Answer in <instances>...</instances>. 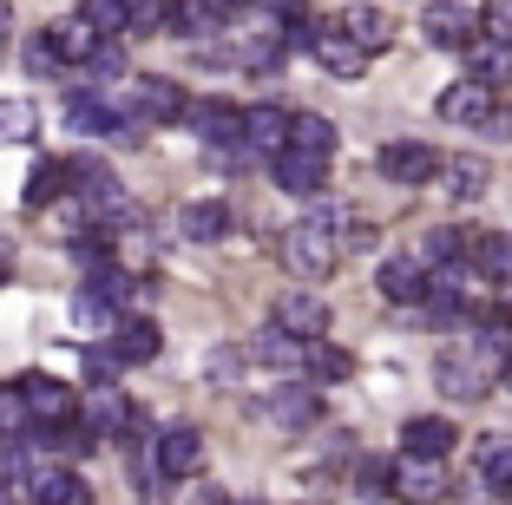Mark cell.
I'll return each mask as SVG.
<instances>
[{
    "label": "cell",
    "mask_w": 512,
    "mask_h": 505,
    "mask_svg": "<svg viewBox=\"0 0 512 505\" xmlns=\"http://www.w3.org/2000/svg\"><path fill=\"white\" fill-rule=\"evenodd\" d=\"M335 237H342V250H368V243H375V223H355V217H342V230H335Z\"/></svg>",
    "instance_id": "45"
},
{
    "label": "cell",
    "mask_w": 512,
    "mask_h": 505,
    "mask_svg": "<svg viewBox=\"0 0 512 505\" xmlns=\"http://www.w3.org/2000/svg\"><path fill=\"white\" fill-rule=\"evenodd\" d=\"M66 125H73V132H119V112H112L106 99H99V92H73V99H66Z\"/></svg>",
    "instance_id": "29"
},
{
    "label": "cell",
    "mask_w": 512,
    "mask_h": 505,
    "mask_svg": "<svg viewBox=\"0 0 512 505\" xmlns=\"http://www.w3.org/2000/svg\"><path fill=\"white\" fill-rule=\"evenodd\" d=\"M289 119H296V112H283V105H256V112H243V145L263 151V158H283L289 151Z\"/></svg>",
    "instance_id": "15"
},
{
    "label": "cell",
    "mask_w": 512,
    "mask_h": 505,
    "mask_svg": "<svg viewBox=\"0 0 512 505\" xmlns=\"http://www.w3.org/2000/svg\"><path fill=\"white\" fill-rule=\"evenodd\" d=\"M230 230V204L224 197H197V204L178 210V237L184 243H217Z\"/></svg>",
    "instance_id": "23"
},
{
    "label": "cell",
    "mask_w": 512,
    "mask_h": 505,
    "mask_svg": "<svg viewBox=\"0 0 512 505\" xmlns=\"http://www.w3.org/2000/svg\"><path fill=\"white\" fill-rule=\"evenodd\" d=\"M467 269L480 276V283H512V230H486V237H473Z\"/></svg>",
    "instance_id": "22"
},
{
    "label": "cell",
    "mask_w": 512,
    "mask_h": 505,
    "mask_svg": "<svg viewBox=\"0 0 512 505\" xmlns=\"http://www.w3.org/2000/svg\"><path fill=\"white\" fill-rule=\"evenodd\" d=\"M447 486L453 479L440 473V460H421V453H401V460H394V479H388V492L401 505H440Z\"/></svg>",
    "instance_id": "2"
},
{
    "label": "cell",
    "mask_w": 512,
    "mask_h": 505,
    "mask_svg": "<svg viewBox=\"0 0 512 505\" xmlns=\"http://www.w3.org/2000/svg\"><path fill=\"white\" fill-rule=\"evenodd\" d=\"M506 315H512V302H506Z\"/></svg>",
    "instance_id": "49"
},
{
    "label": "cell",
    "mask_w": 512,
    "mask_h": 505,
    "mask_svg": "<svg viewBox=\"0 0 512 505\" xmlns=\"http://www.w3.org/2000/svg\"><path fill=\"white\" fill-rule=\"evenodd\" d=\"M92 296L99 302H112V309H125V302H138L145 296V283H138V269L132 263H106V256H99V269H92Z\"/></svg>",
    "instance_id": "24"
},
{
    "label": "cell",
    "mask_w": 512,
    "mask_h": 505,
    "mask_svg": "<svg viewBox=\"0 0 512 505\" xmlns=\"http://www.w3.org/2000/svg\"><path fill=\"white\" fill-rule=\"evenodd\" d=\"M217 14H224L217 0H165V7H158V27H178V33H191V40H204V33L217 27Z\"/></svg>",
    "instance_id": "27"
},
{
    "label": "cell",
    "mask_w": 512,
    "mask_h": 505,
    "mask_svg": "<svg viewBox=\"0 0 512 505\" xmlns=\"http://www.w3.org/2000/svg\"><path fill=\"white\" fill-rule=\"evenodd\" d=\"M316 414H322V401H316V387H309V381L283 387V394L270 401V420H276V427H316Z\"/></svg>",
    "instance_id": "28"
},
{
    "label": "cell",
    "mask_w": 512,
    "mask_h": 505,
    "mask_svg": "<svg viewBox=\"0 0 512 505\" xmlns=\"http://www.w3.org/2000/svg\"><path fill=\"white\" fill-rule=\"evenodd\" d=\"M335 27L362 46L368 60H375V53H388L394 33H401V27H394V14H388V7H375V0H355V7H342V14H335Z\"/></svg>",
    "instance_id": "6"
},
{
    "label": "cell",
    "mask_w": 512,
    "mask_h": 505,
    "mask_svg": "<svg viewBox=\"0 0 512 505\" xmlns=\"http://www.w3.org/2000/svg\"><path fill=\"white\" fill-rule=\"evenodd\" d=\"M73 322H79V328H92V335H112L119 309H112V302H99L92 289H79V296H73Z\"/></svg>",
    "instance_id": "38"
},
{
    "label": "cell",
    "mask_w": 512,
    "mask_h": 505,
    "mask_svg": "<svg viewBox=\"0 0 512 505\" xmlns=\"http://www.w3.org/2000/svg\"><path fill=\"white\" fill-rule=\"evenodd\" d=\"M453 440H460V433H453L447 414H414L401 427V453H421V460H447Z\"/></svg>",
    "instance_id": "18"
},
{
    "label": "cell",
    "mask_w": 512,
    "mask_h": 505,
    "mask_svg": "<svg viewBox=\"0 0 512 505\" xmlns=\"http://www.w3.org/2000/svg\"><path fill=\"white\" fill-rule=\"evenodd\" d=\"M302 374H309V381H348V374H355V355L335 348L329 335H316V342H302Z\"/></svg>",
    "instance_id": "26"
},
{
    "label": "cell",
    "mask_w": 512,
    "mask_h": 505,
    "mask_svg": "<svg viewBox=\"0 0 512 505\" xmlns=\"http://www.w3.org/2000/svg\"><path fill=\"white\" fill-rule=\"evenodd\" d=\"M40 473L27 453V433H14V440H0V486H27V479Z\"/></svg>",
    "instance_id": "36"
},
{
    "label": "cell",
    "mask_w": 512,
    "mask_h": 505,
    "mask_svg": "<svg viewBox=\"0 0 512 505\" xmlns=\"http://www.w3.org/2000/svg\"><path fill=\"white\" fill-rule=\"evenodd\" d=\"M0 505H14V492H7V486H0Z\"/></svg>",
    "instance_id": "48"
},
{
    "label": "cell",
    "mask_w": 512,
    "mask_h": 505,
    "mask_svg": "<svg viewBox=\"0 0 512 505\" xmlns=\"http://www.w3.org/2000/svg\"><path fill=\"white\" fill-rule=\"evenodd\" d=\"M309 53H316L322 66H329L335 79H362V66H368V53L355 40H348L342 27H316V40H309Z\"/></svg>",
    "instance_id": "21"
},
{
    "label": "cell",
    "mask_w": 512,
    "mask_h": 505,
    "mask_svg": "<svg viewBox=\"0 0 512 505\" xmlns=\"http://www.w3.org/2000/svg\"><path fill=\"white\" fill-rule=\"evenodd\" d=\"M480 33L512 46V0H486V7H480Z\"/></svg>",
    "instance_id": "41"
},
{
    "label": "cell",
    "mask_w": 512,
    "mask_h": 505,
    "mask_svg": "<svg viewBox=\"0 0 512 505\" xmlns=\"http://www.w3.org/2000/svg\"><path fill=\"white\" fill-rule=\"evenodd\" d=\"M86 66H92V79H119V73H125V60H119V46H112V40L99 46V53H92Z\"/></svg>",
    "instance_id": "43"
},
{
    "label": "cell",
    "mask_w": 512,
    "mask_h": 505,
    "mask_svg": "<svg viewBox=\"0 0 512 505\" xmlns=\"http://www.w3.org/2000/svg\"><path fill=\"white\" fill-rule=\"evenodd\" d=\"M27 73H60V53H53V40H46V33H33L27 40Z\"/></svg>",
    "instance_id": "42"
},
{
    "label": "cell",
    "mask_w": 512,
    "mask_h": 505,
    "mask_svg": "<svg viewBox=\"0 0 512 505\" xmlns=\"http://www.w3.org/2000/svg\"><path fill=\"white\" fill-rule=\"evenodd\" d=\"M217 7H250V0H217Z\"/></svg>",
    "instance_id": "47"
},
{
    "label": "cell",
    "mask_w": 512,
    "mask_h": 505,
    "mask_svg": "<svg viewBox=\"0 0 512 505\" xmlns=\"http://www.w3.org/2000/svg\"><path fill=\"white\" fill-rule=\"evenodd\" d=\"M499 381H506V387H512V355H499Z\"/></svg>",
    "instance_id": "46"
},
{
    "label": "cell",
    "mask_w": 512,
    "mask_h": 505,
    "mask_svg": "<svg viewBox=\"0 0 512 505\" xmlns=\"http://www.w3.org/2000/svg\"><path fill=\"white\" fill-rule=\"evenodd\" d=\"M20 394H27L33 427H60V420H73V387L53 381V374H20Z\"/></svg>",
    "instance_id": "13"
},
{
    "label": "cell",
    "mask_w": 512,
    "mask_h": 505,
    "mask_svg": "<svg viewBox=\"0 0 512 505\" xmlns=\"http://www.w3.org/2000/svg\"><path fill=\"white\" fill-rule=\"evenodd\" d=\"M421 33H427L434 46H453V53H467V46L480 40V14H473V7H460V0H434V7L421 14Z\"/></svg>",
    "instance_id": "9"
},
{
    "label": "cell",
    "mask_w": 512,
    "mask_h": 505,
    "mask_svg": "<svg viewBox=\"0 0 512 505\" xmlns=\"http://www.w3.org/2000/svg\"><path fill=\"white\" fill-rule=\"evenodd\" d=\"M60 191H66V164H60V158L33 164V178H27V204H53Z\"/></svg>",
    "instance_id": "39"
},
{
    "label": "cell",
    "mask_w": 512,
    "mask_h": 505,
    "mask_svg": "<svg viewBox=\"0 0 512 505\" xmlns=\"http://www.w3.org/2000/svg\"><path fill=\"white\" fill-rule=\"evenodd\" d=\"M14 433H33V414H27L20 381H0V440H14Z\"/></svg>",
    "instance_id": "37"
},
{
    "label": "cell",
    "mask_w": 512,
    "mask_h": 505,
    "mask_svg": "<svg viewBox=\"0 0 512 505\" xmlns=\"http://www.w3.org/2000/svg\"><path fill=\"white\" fill-rule=\"evenodd\" d=\"M132 105L145 112L151 125H178L184 112H191V99H184L178 79H138V86H132Z\"/></svg>",
    "instance_id": "17"
},
{
    "label": "cell",
    "mask_w": 512,
    "mask_h": 505,
    "mask_svg": "<svg viewBox=\"0 0 512 505\" xmlns=\"http://www.w3.org/2000/svg\"><path fill=\"white\" fill-rule=\"evenodd\" d=\"M427 256H434V263H453V256H460V230H427Z\"/></svg>",
    "instance_id": "44"
},
{
    "label": "cell",
    "mask_w": 512,
    "mask_h": 505,
    "mask_svg": "<svg viewBox=\"0 0 512 505\" xmlns=\"http://www.w3.org/2000/svg\"><path fill=\"white\" fill-rule=\"evenodd\" d=\"M158 348H165V335H158V322H145V315H119L106 335V355L119 361V368H145V361H158Z\"/></svg>",
    "instance_id": "7"
},
{
    "label": "cell",
    "mask_w": 512,
    "mask_h": 505,
    "mask_svg": "<svg viewBox=\"0 0 512 505\" xmlns=\"http://www.w3.org/2000/svg\"><path fill=\"white\" fill-rule=\"evenodd\" d=\"M467 79H480V86H506V79H512V46L480 33V40L467 46Z\"/></svg>",
    "instance_id": "25"
},
{
    "label": "cell",
    "mask_w": 512,
    "mask_h": 505,
    "mask_svg": "<svg viewBox=\"0 0 512 505\" xmlns=\"http://www.w3.org/2000/svg\"><path fill=\"white\" fill-rule=\"evenodd\" d=\"M480 486L493 492V499H512V440L480 446Z\"/></svg>",
    "instance_id": "32"
},
{
    "label": "cell",
    "mask_w": 512,
    "mask_h": 505,
    "mask_svg": "<svg viewBox=\"0 0 512 505\" xmlns=\"http://www.w3.org/2000/svg\"><path fill=\"white\" fill-rule=\"evenodd\" d=\"M440 171H447V191H453V204H473V197H486V164L480 158H467V151H460V158H447L440 164Z\"/></svg>",
    "instance_id": "30"
},
{
    "label": "cell",
    "mask_w": 512,
    "mask_h": 505,
    "mask_svg": "<svg viewBox=\"0 0 512 505\" xmlns=\"http://www.w3.org/2000/svg\"><path fill=\"white\" fill-rule=\"evenodd\" d=\"M289 151H322V158H329L335 151V125L322 119V112H296V119H289Z\"/></svg>",
    "instance_id": "33"
},
{
    "label": "cell",
    "mask_w": 512,
    "mask_h": 505,
    "mask_svg": "<svg viewBox=\"0 0 512 505\" xmlns=\"http://www.w3.org/2000/svg\"><path fill=\"white\" fill-rule=\"evenodd\" d=\"M46 40H53V53H60V66H86L99 46H106V33L92 27L86 14H66L60 27H46Z\"/></svg>",
    "instance_id": "19"
},
{
    "label": "cell",
    "mask_w": 512,
    "mask_h": 505,
    "mask_svg": "<svg viewBox=\"0 0 512 505\" xmlns=\"http://www.w3.org/2000/svg\"><path fill=\"white\" fill-rule=\"evenodd\" d=\"M434 387L453 394V401H473L486 387V355L480 348H440L434 355Z\"/></svg>",
    "instance_id": "8"
},
{
    "label": "cell",
    "mask_w": 512,
    "mask_h": 505,
    "mask_svg": "<svg viewBox=\"0 0 512 505\" xmlns=\"http://www.w3.org/2000/svg\"><path fill=\"white\" fill-rule=\"evenodd\" d=\"M375 164L388 171L394 184H434L447 158H440L427 138H394V145H381V158H375Z\"/></svg>",
    "instance_id": "3"
},
{
    "label": "cell",
    "mask_w": 512,
    "mask_h": 505,
    "mask_svg": "<svg viewBox=\"0 0 512 505\" xmlns=\"http://www.w3.org/2000/svg\"><path fill=\"white\" fill-rule=\"evenodd\" d=\"M493 112H499V99H493V86H480V79H460V86L440 92V119H453V125H486Z\"/></svg>",
    "instance_id": "16"
},
{
    "label": "cell",
    "mask_w": 512,
    "mask_h": 505,
    "mask_svg": "<svg viewBox=\"0 0 512 505\" xmlns=\"http://www.w3.org/2000/svg\"><path fill=\"white\" fill-rule=\"evenodd\" d=\"M40 132V112L27 99H0V145H27Z\"/></svg>",
    "instance_id": "35"
},
{
    "label": "cell",
    "mask_w": 512,
    "mask_h": 505,
    "mask_svg": "<svg viewBox=\"0 0 512 505\" xmlns=\"http://www.w3.org/2000/svg\"><path fill=\"white\" fill-rule=\"evenodd\" d=\"M270 322L283 328V335H296V342H316V335H329V302H322L316 289H289V296H276Z\"/></svg>",
    "instance_id": "5"
},
{
    "label": "cell",
    "mask_w": 512,
    "mask_h": 505,
    "mask_svg": "<svg viewBox=\"0 0 512 505\" xmlns=\"http://www.w3.org/2000/svg\"><path fill=\"white\" fill-rule=\"evenodd\" d=\"M184 125H191L204 145H224V151L243 145V105H230V99H197L191 112H184Z\"/></svg>",
    "instance_id": "10"
},
{
    "label": "cell",
    "mask_w": 512,
    "mask_h": 505,
    "mask_svg": "<svg viewBox=\"0 0 512 505\" xmlns=\"http://www.w3.org/2000/svg\"><path fill=\"white\" fill-rule=\"evenodd\" d=\"M276 171V191H289V197H322L329 191V158L322 151H283V158H270Z\"/></svg>",
    "instance_id": "11"
},
{
    "label": "cell",
    "mask_w": 512,
    "mask_h": 505,
    "mask_svg": "<svg viewBox=\"0 0 512 505\" xmlns=\"http://www.w3.org/2000/svg\"><path fill=\"white\" fill-rule=\"evenodd\" d=\"M79 14H86L92 27L106 33V40H119V33H132V20H138V0H79Z\"/></svg>",
    "instance_id": "31"
},
{
    "label": "cell",
    "mask_w": 512,
    "mask_h": 505,
    "mask_svg": "<svg viewBox=\"0 0 512 505\" xmlns=\"http://www.w3.org/2000/svg\"><path fill=\"white\" fill-rule=\"evenodd\" d=\"M151 466H158V479H197L204 473V433L197 427H165L158 446H151Z\"/></svg>",
    "instance_id": "4"
},
{
    "label": "cell",
    "mask_w": 512,
    "mask_h": 505,
    "mask_svg": "<svg viewBox=\"0 0 512 505\" xmlns=\"http://www.w3.org/2000/svg\"><path fill=\"white\" fill-rule=\"evenodd\" d=\"M132 420H138V414H132V401H125V394H119L112 381L92 387V401H86V427L99 433V440H119V433L132 427Z\"/></svg>",
    "instance_id": "20"
},
{
    "label": "cell",
    "mask_w": 512,
    "mask_h": 505,
    "mask_svg": "<svg viewBox=\"0 0 512 505\" xmlns=\"http://www.w3.org/2000/svg\"><path fill=\"white\" fill-rule=\"evenodd\" d=\"M27 499L33 505H92V486L79 479V466H40L27 479Z\"/></svg>",
    "instance_id": "14"
},
{
    "label": "cell",
    "mask_w": 512,
    "mask_h": 505,
    "mask_svg": "<svg viewBox=\"0 0 512 505\" xmlns=\"http://www.w3.org/2000/svg\"><path fill=\"white\" fill-rule=\"evenodd\" d=\"M256 361H270V368H296L302 374V342L296 335H283V328H263V335H256Z\"/></svg>",
    "instance_id": "34"
},
{
    "label": "cell",
    "mask_w": 512,
    "mask_h": 505,
    "mask_svg": "<svg viewBox=\"0 0 512 505\" xmlns=\"http://www.w3.org/2000/svg\"><path fill=\"white\" fill-rule=\"evenodd\" d=\"M342 263V237H335L329 223L302 217L283 230V269L289 276H302V283H316V276H329V269Z\"/></svg>",
    "instance_id": "1"
},
{
    "label": "cell",
    "mask_w": 512,
    "mask_h": 505,
    "mask_svg": "<svg viewBox=\"0 0 512 505\" xmlns=\"http://www.w3.org/2000/svg\"><path fill=\"white\" fill-rule=\"evenodd\" d=\"M375 289L388 302H401V309H421L427 289H434V276H427V263H414V256H388L381 276H375Z\"/></svg>",
    "instance_id": "12"
},
{
    "label": "cell",
    "mask_w": 512,
    "mask_h": 505,
    "mask_svg": "<svg viewBox=\"0 0 512 505\" xmlns=\"http://www.w3.org/2000/svg\"><path fill=\"white\" fill-rule=\"evenodd\" d=\"M388 479H394V460H362L355 466V492H362V499H381Z\"/></svg>",
    "instance_id": "40"
}]
</instances>
